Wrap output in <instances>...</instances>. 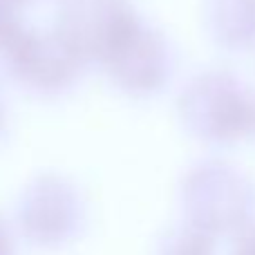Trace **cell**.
Segmentation results:
<instances>
[{
	"label": "cell",
	"mask_w": 255,
	"mask_h": 255,
	"mask_svg": "<svg viewBox=\"0 0 255 255\" xmlns=\"http://www.w3.org/2000/svg\"><path fill=\"white\" fill-rule=\"evenodd\" d=\"M195 119L215 139L240 136L255 121V112L238 83L222 74L204 76L188 90Z\"/></svg>",
	"instance_id": "6da1fadb"
},
{
	"label": "cell",
	"mask_w": 255,
	"mask_h": 255,
	"mask_svg": "<svg viewBox=\"0 0 255 255\" xmlns=\"http://www.w3.org/2000/svg\"><path fill=\"white\" fill-rule=\"evenodd\" d=\"M217 38L226 45H251L255 40V0H217Z\"/></svg>",
	"instance_id": "7a4b0ae2"
},
{
	"label": "cell",
	"mask_w": 255,
	"mask_h": 255,
	"mask_svg": "<svg viewBox=\"0 0 255 255\" xmlns=\"http://www.w3.org/2000/svg\"><path fill=\"white\" fill-rule=\"evenodd\" d=\"M20 2L22 0H0V16H7V13L13 11Z\"/></svg>",
	"instance_id": "3957f363"
},
{
	"label": "cell",
	"mask_w": 255,
	"mask_h": 255,
	"mask_svg": "<svg viewBox=\"0 0 255 255\" xmlns=\"http://www.w3.org/2000/svg\"><path fill=\"white\" fill-rule=\"evenodd\" d=\"M242 255H255V235H251V238L247 240V244H244V251Z\"/></svg>",
	"instance_id": "277c9868"
}]
</instances>
